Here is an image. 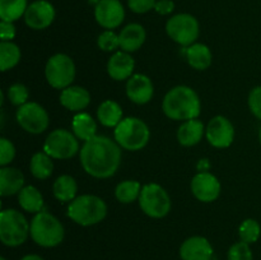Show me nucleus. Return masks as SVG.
Segmentation results:
<instances>
[{"mask_svg": "<svg viewBox=\"0 0 261 260\" xmlns=\"http://www.w3.org/2000/svg\"><path fill=\"white\" fill-rule=\"evenodd\" d=\"M121 162L120 145L103 135H96L84 142L81 150V163L88 175L107 178L115 175Z\"/></svg>", "mask_w": 261, "mask_h": 260, "instance_id": "1", "label": "nucleus"}, {"mask_svg": "<svg viewBox=\"0 0 261 260\" xmlns=\"http://www.w3.org/2000/svg\"><path fill=\"white\" fill-rule=\"evenodd\" d=\"M200 99L196 92L186 86H177L170 89L162 103L166 116L178 121L196 119L200 115Z\"/></svg>", "mask_w": 261, "mask_h": 260, "instance_id": "2", "label": "nucleus"}, {"mask_svg": "<svg viewBox=\"0 0 261 260\" xmlns=\"http://www.w3.org/2000/svg\"><path fill=\"white\" fill-rule=\"evenodd\" d=\"M106 214V203L96 195H81L68 206V217L81 226L99 223Z\"/></svg>", "mask_w": 261, "mask_h": 260, "instance_id": "3", "label": "nucleus"}, {"mask_svg": "<svg viewBox=\"0 0 261 260\" xmlns=\"http://www.w3.org/2000/svg\"><path fill=\"white\" fill-rule=\"evenodd\" d=\"M31 237L42 247H54L64 240V227L56 217L40 212L31 222Z\"/></svg>", "mask_w": 261, "mask_h": 260, "instance_id": "4", "label": "nucleus"}, {"mask_svg": "<svg viewBox=\"0 0 261 260\" xmlns=\"http://www.w3.org/2000/svg\"><path fill=\"white\" fill-rule=\"evenodd\" d=\"M115 140L126 150H139L147 145L150 133L143 120L138 117H126L115 127Z\"/></svg>", "mask_w": 261, "mask_h": 260, "instance_id": "5", "label": "nucleus"}, {"mask_svg": "<svg viewBox=\"0 0 261 260\" xmlns=\"http://www.w3.org/2000/svg\"><path fill=\"white\" fill-rule=\"evenodd\" d=\"M31 233V226L20 212L4 209L0 213V240L4 245L15 247L22 245Z\"/></svg>", "mask_w": 261, "mask_h": 260, "instance_id": "6", "label": "nucleus"}, {"mask_svg": "<svg viewBox=\"0 0 261 260\" xmlns=\"http://www.w3.org/2000/svg\"><path fill=\"white\" fill-rule=\"evenodd\" d=\"M139 205L147 216L163 218L171 211V199L167 191L158 184H148L142 188Z\"/></svg>", "mask_w": 261, "mask_h": 260, "instance_id": "7", "label": "nucleus"}, {"mask_svg": "<svg viewBox=\"0 0 261 260\" xmlns=\"http://www.w3.org/2000/svg\"><path fill=\"white\" fill-rule=\"evenodd\" d=\"M45 75L48 84L56 89H65L70 87L75 78V65L70 56L65 54H56L48 59L45 68Z\"/></svg>", "mask_w": 261, "mask_h": 260, "instance_id": "8", "label": "nucleus"}, {"mask_svg": "<svg viewBox=\"0 0 261 260\" xmlns=\"http://www.w3.org/2000/svg\"><path fill=\"white\" fill-rule=\"evenodd\" d=\"M199 22L189 13H180L166 23V32L175 42L182 46H191L199 37Z\"/></svg>", "mask_w": 261, "mask_h": 260, "instance_id": "9", "label": "nucleus"}, {"mask_svg": "<svg viewBox=\"0 0 261 260\" xmlns=\"http://www.w3.org/2000/svg\"><path fill=\"white\" fill-rule=\"evenodd\" d=\"M79 150L76 137L69 130L56 129L51 132L43 143V152L56 160H68Z\"/></svg>", "mask_w": 261, "mask_h": 260, "instance_id": "10", "label": "nucleus"}, {"mask_svg": "<svg viewBox=\"0 0 261 260\" xmlns=\"http://www.w3.org/2000/svg\"><path fill=\"white\" fill-rule=\"evenodd\" d=\"M17 121L25 132L31 134H41L48 126V115L41 105L27 102L18 109Z\"/></svg>", "mask_w": 261, "mask_h": 260, "instance_id": "11", "label": "nucleus"}, {"mask_svg": "<svg viewBox=\"0 0 261 260\" xmlns=\"http://www.w3.org/2000/svg\"><path fill=\"white\" fill-rule=\"evenodd\" d=\"M94 18L106 30L117 28L125 18V9L120 0H98L94 8Z\"/></svg>", "mask_w": 261, "mask_h": 260, "instance_id": "12", "label": "nucleus"}, {"mask_svg": "<svg viewBox=\"0 0 261 260\" xmlns=\"http://www.w3.org/2000/svg\"><path fill=\"white\" fill-rule=\"evenodd\" d=\"M55 19V8L47 0H36L28 5L24 22L32 30H45Z\"/></svg>", "mask_w": 261, "mask_h": 260, "instance_id": "13", "label": "nucleus"}, {"mask_svg": "<svg viewBox=\"0 0 261 260\" xmlns=\"http://www.w3.org/2000/svg\"><path fill=\"white\" fill-rule=\"evenodd\" d=\"M206 139L213 147L227 148L232 144L234 138V127L224 116H216L206 126Z\"/></svg>", "mask_w": 261, "mask_h": 260, "instance_id": "14", "label": "nucleus"}, {"mask_svg": "<svg viewBox=\"0 0 261 260\" xmlns=\"http://www.w3.org/2000/svg\"><path fill=\"white\" fill-rule=\"evenodd\" d=\"M191 191L198 200L211 203L221 194V184L211 172H199L191 180Z\"/></svg>", "mask_w": 261, "mask_h": 260, "instance_id": "15", "label": "nucleus"}, {"mask_svg": "<svg viewBox=\"0 0 261 260\" xmlns=\"http://www.w3.org/2000/svg\"><path fill=\"white\" fill-rule=\"evenodd\" d=\"M154 88L153 83L144 74H134L127 79L126 94L130 101L138 105H144L152 99Z\"/></svg>", "mask_w": 261, "mask_h": 260, "instance_id": "16", "label": "nucleus"}, {"mask_svg": "<svg viewBox=\"0 0 261 260\" xmlns=\"http://www.w3.org/2000/svg\"><path fill=\"white\" fill-rule=\"evenodd\" d=\"M180 256L182 260H212L213 247L205 237L194 236L181 245Z\"/></svg>", "mask_w": 261, "mask_h": 260, "instance_id": "17", "label": "nucleus"}, {"mask_svg": "<svg viewBox=\"0 0 261 260\" xmlns=\"http://www.w3.org/2000/svg\"><path fill=\"white\" fill-rule=\"evenodd\" d=\"M134 66L135 61L129 55V53L119 51L110 58L109 64H107V71H109V75L115 81H124L133 75Z\"/></svg>", "mask_w": 261, "mask_h": 260, "instance_id": "18", "label": "nucleus"}, {"mask_svg": "<svg viewBox=\"0 0 261 260\" xmlns=\"http://www.w3.org/2000/svg\"><path fill=\"white\" fill-rule=\"evenodd\" d=\"M120 47L125 53H134L139 50L145 41V30L139 23H130L122 28L119 35Z\"/></svg>", "mask_w": 261, "mask_h": 260, "instance_id": "19", "label": "nucleus"}, {"mask_svg": "<svg viewBox=\"0 0 261 260\" xmlns=\"http://www.w3.org/2000/svg\"><path fill=\"white\" fill-rule=\"evenodd\" d=\"M91 102V94L86 88L70 86L63 89L60 94V103L70 111H82Z\"/></svg>", "mask_w": 261, "mask_h": 260, "instance_id": "20", "label": "nucleus"}, {"mask_svg": "<svg viewBox=\"0 0 261 260\" xmlns=\"http://www.w3.org/2000/svg\"><path fill=\"white\" fill-rule=\"evenodd\" d=\"M24 185V176L19 170L13 167H3L0 170V194L2 196L14 195L19 193Z\"/></svg>", "mask_w": 261, "mask_h": 260, "instance_id": "21", "label": "nucleus"}, {"mask_svg": "<svg viewBox=\"0 0 261 260\" xmlns=\"http://www.w3.org/2000/svg\"><path fill=\"white\" fill-rule=\"evenodd\" d=\"M204 135V125L200 120H188L178 127L177 139L184 147H193L198 144Z\"/></svg>", "mask_w": 261, "mask_h": 260, "instance_id": "22", "label": "nucleus"}, {"mask_svg": "<svg viewBox=\"0 0 261 260\" xmlns=\"http://www.w3.org/2000/svg\"><path fill=\"white\" fill-rule=\"evenodd\" d=\"M189 64L196 70H205L212 64V53L203 43H193L186 50Z\"/></svg>", "mask_w": 261, "mask_h": 260, "instance_id": "23", "label": "nucleus"}, {"mask_svg": "<svg viewBox=\"0 0 261 260\" xmlns=\"http://www.w3.org/2000/svg\"><path fill=\"white\" fill-rule=\"evenodd\" d=\"M71 127H73L74 135L78 139L84 140V142L96 137V121H94L91 115L86 114V112H81V114L74 116L73 122H71Z\"/></svg>", "mask_w": 261, "mask_h": 260, "instance_id": "24", "label": "nucleus"}, {"mask_svg": "<svg viewBox=\"0 0 261 260\" xmlns=\"http://www.w3.org/2000/svg\"><path fill=\"white\" fill-rule=\"evenodd\" d=\"M97 116L103 126L116 127L122 120V110L117 102L107 99L99 105L98 110H97Z\"/></svg>", "mask_w": 261, "mask_h": 260, "instance_id": "25", "label": "nucleus"}, {"mask_svg": "<svg viewBox=\"0 0 261 260\" xmlns=\"http://www.w3.org/2000/svg\"><path fill=\"white\" fill-rule=\"evenodd\" d=\"M19 205L30 213H40L43 206V198L35 186H25L18 193Z\"/></svg>", "mask_w": 261, "mask_h": 260, "instance_id": "26", "label": "nucleus"}, {"mask_svg": "<svg viewBox=\"0 0 261 260\" xmlns=\"http://www.w3.org/2000/svg\"><path fill=\"white\" fill-rule=\"evenodd\" d=\"M76 190L78 186L75 180L69 175H63L56 178L53 186L54 196L60 201H73L75 199Z\"/></svg>", "mask_w": 261, "mask_h": 260, "instance_id": "27", "label": "nucleus"}, {"mask_svg": "<svg viewBox=\"0 0 261 260\" xmlns=\"http://www.w3.org/2000/svg\"><path fill=\"white\" fill-rule=\"evenodd\" d=\"M27 0H0V18L5 22H14L24 15Z\"/></svg>", "mask_w": 261, "mask_h": 260, "instance_id": "28", "label": "nucleus"}, {"mask_svg": "<svg viewBox=\"0 0 261 260\" xmlns=\"http://www.w3.org/2000/svg\"><path fill=\"white\" fill-rule=\"evenodd\" d=\"M20 60V50L12 41H2L0 43V69L7 71L14 68Z\"/></svg>", "mask_w": 261, "mask_h": 260, "instance_id": "29", "label": "nucleus"}, {"mask_svg": "<svg viewBox=\"0 0 261 260\" xmlns=\"http://www.w3.org/2000/svg\"><path fill=\"white\" fill-rule=\"evenodd\" d=\"M30 168L31 172H32V175L36 178L45 180V178L50 177L51 173H53L54 165L50 155L46 154L45 152H38L33 154L32 160H31Z\"/></svg>", "mask_w": 261, "mask_h": 260, "instance_id": "30", "label": "nucleus"}, {"mask_svg": "<svg viewBox=\"0 0 261 260\" xmlns=\"http://www.w3.org/2000/svg\"><path fill=\"white\" fill-rule=\"evenodd\" d=\"M140 191H142V185L139 181L135 180H126L120 183L116 186L115 195L119 201L124 204L133 203L135 199H139Z\"/></svg>", "mask_w": 261, "mask_h": 260, "instance_id": "31", "label": "nucleus"}, {"mask_svg": "<svg viewBox=\"0 0 261 260\" xmlns=\"http://www.w3.org/2000/svg\"><path fill=\"white\" fill-rule=\"evenodd\" d=\"M239 233L242 242H246V244L249 245L254 244V242H256L260 237V224L257 223L255 219H245L241 223V226H240Z\"/></svg>", "mask_w": 261, "mask_h": 260, "instance_id": "32", "label": "nucleus"}, {"mask_svg": "<svg viewBox=\"0 0 261 260\" xmlns=\"http://www.w3.org/2000/svg\"><path fill=\"white\" fill-rule=\"evenodd\" d=\"M28 96L30 93H28L27 87L20 83L13 84L8 89V98L15 106H22V105L27 103Z\"/></svg>", "mask_w": 261, "mask_h": 260, "instance_id": "33", "label": "nucleus"}, {"mask_svg": "<svg viewBox=\"0 0 261 260\" xmlns=\"http://www.w3.org/2000/svg\"><path fill=\"white\" fill-rule=\"evenodd\" d=\"M98 47L103 51H115L120 47V38L119 35L111 30H106L102 32L98 37Z\"/></svg>", "mask_w": 261, "mask_h": 260, "instance_id": "34", "label": "nucleus"}, {"mask_svg": "<svg viewBox=\"0 0 261 260\" xmlns=\"http://www.w3.org/2000/svg\"><path fill=\"white\" fill-rule=\"evenodd\" d=\"M228 260H254L249 244L241 241L232 245L228 251Z\"/></svg>", "mask_w": 261, "mask_h": 260, "instance_id": "35", "label": "nucleus"}, {"mask_svg": "<svg viewBox=\"0 0 261 260\" xmlns=\"http://www.w3.org/2000/svg\"><path fill=\"white\" fill-rule=\"evenodd\" d=\"M15 155V148L10 140L2 138L0 139V165L5 167L13 161Z\"/></svg>", "mask_w": 261, "mask_h": 260, "instance_id": "36", "label": "nucleus"}, {"mask_svg": "<svg viewBox=\"0 0 261 260\" xmlns=\"http://www.w3.org/2000/svg\"><path fill=\"white\" fill-rule=\"evenodd\" d=\"M157 0H127L130 10L137 14H144L149 10L154 9V5Z\"/></svg>", "mask_w": 261, "mask_h": 260, "instance_id": "37", "label": "nucleus"}, {"mask_svg": "<svg viewBox=\"0 0 261 260\" xmlns=\"http://www.w3.org/2000/svg\"><path fill=\"white\" fill-rule=\"evenodd\" d=\"M249 107L252 114L261 120V86L255 87L249 96Z\"/></svg>", "mask_w": 261, "mask_h": 260, "instance_id": "38", "label": "nucleus"}, {"mask_svg": "<svg viewBox=\"0 0 261 260\" xmlns=\"http://www.w3.org/2000/svg\"><path fill=\"white\" fill-rule=\"evenodd\" d=\"M15 36V27L13 22H5L2 20L0 23V37L2 41H12Z\"/></svg>", "mask_w": 261, "mask_h": 260, "instance_id": "39", "label": "nucleus"}, {"mask_svg": "<svg viewBox=\"0 0 261 260\" xmlns=\"http://www.w3.org/2000/svg\"><path fill=\"white\" fill-rule=\"evenodd\" d=\"M175 9V3L172 0H157L154 10L161 15H168Z\"/></svg>", "mask_w": 261, "mask_h": 260, "instance_id": "40", "label": "nucleus"}, {"mask_svg": "<svg viewBox=\"0 0 261 260\" xmlns=\"http://www.w3.org/2000/svg\"><path fill=\"white\" fill-rule=\"evenodd\" d=\"M20 260H43V259L41 256H38V255L31 254V255H25V256L22 257Z\"/></svg>", "mask_w": 261, "mask_h": 260, "instance_id": "41", "label": "nucleus"}, {"mask_svg": "<svg viewBox=\"0 0 261 260\" xmlns=\"http://www.w3.org/2000/svg\"><path fill=\"white\" fill-rule=\"evenodd\" d=\"M259 138H260V143H261V127H260V133H259Z\"/></svg>", "mask_w": 261, "mask_h": 260, "instance_id": "42", "label": "nucleus"}, {"mask_svg": "<svg viewBox=\"0 0 261 260\" xmlns=\"http://www.w3.org/2000/svg\"><path fill=\"white\" fill-rule=\"evenodd\" d=\"M0 260H5V257H0Z\"/></svg>", "mask_w": 261, "mask_h": 260, "instance_id": "43", "label": "nucleus"}]
</instances>
